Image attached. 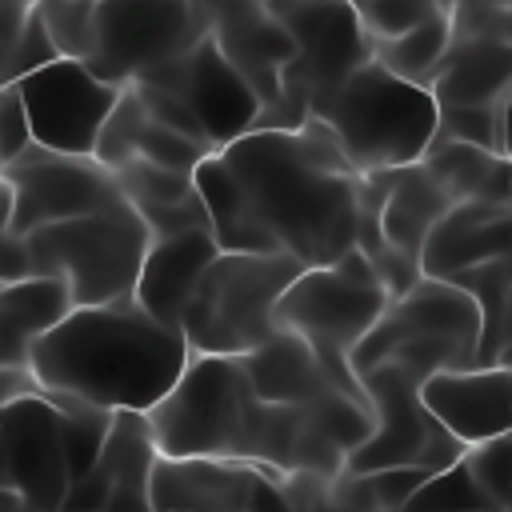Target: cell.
Returning <instances> with one entry per match:
<instances>
[{"label": "cell", "mask_w": 512, "mask_h": 512, "mask_svg": "<svg viewBox=\"0 0 512 512\" xmlns=\"http://www.w3.org/2000/svg\"><path fill=\"white\" fill-rule=\"evenodd\" d=\"M276 248L300 268L332 264L356 248L360 172L320 116L300 128H252L220 148Z\"/></svg>", "instance_id": "1"}, {"label": "cell", "mask_w": 512, "mask_h": 512, "mask_svg": "<svg viewBox=\"0 0 512 512\" xmlns=\"http://www.w3.org/2000/svg\"><path fill=\"white\" fill-rule=\"evenodd\" d=\"M180 328L152 320L132 296L76 304L28 352V376L48 396L108 412H148L188 364Z\"/></svg>", "instance_id": "2"}, {"label": "cell", "mask_w": 512, "mask_h": 512, "mask_svg": "<svg viewBox=\"0 0 512 512\" xmlns=\"http://www.w3.org/2000/svg\"><path fill=\"white\" fill-rule=\"evenodd\" d=\"M148 424L160 456H220L284 476L308 412L304 404H264L236 356L192 352L168 396L148 408Z\"/></svg>", "instance_id": "3"}, {"label": "cell", "mask_w": 512, "mask_h": 512, "mask_svg": "<svg viewBox=\"0 0 512 512\" xmlns=\"http://www.w3.org/2000/svg\"><path fill=\"white\" fill-rule=\"evenodd\" d=\"M148 228L128 200L32 228L24 236H4L0 244V280L24 276H60L76 304L124 300L136 288L140 260L148 252Z\"/></svg>", "instance_id": "4"}, {"label": "cell", "mask_w": 512, "mask_h": 512, "mask_svg": "<svg viewBox=\"0 0 512 512\" xmlns=\"http://www.w3.org/2000/svg\"><path fill=\"white\" fill-rule=\"evenodd\" d=\"M312 116L332 128L348 164L368 176L416 164L436 136L440 104L428 88L400 80L380 60H364L324 96Z\"/></svg>", "instance_id": "5"}, {"label": "cell", "mask_w": 512, "mask_h": 512, "mask_svg": "<svg viewBox=\"0 0 512 512\" xmlns=\"http://www.w3.org/2000/svg\"><path fill=\"white\" fill-rule=\"evenodd\" d=\"M388 300L392 296L376 276V264L360 248H348L332 264L296 272V280L276 300V328H288L300 340H308L320 364L328 368L332 384L368 404L348 356L380 320Z\"/></svg>", "instance_id": "6"}, {"label": "cell", "mask_w": 512, "mask_h": 512, "mask_svg": "<svg viewBox=\"0 0 512 512\" xmlns=\"http://www.w3.org/2000/svg\"><path fill=\"white\" fill-rule=\"evenodd\" d=\"M296 272L300 264L284 252H216L180 316L188 352L240 356L264 344L276 332V300Z\"/></svg>", "instance_id": "7"}, {"label": "cell", "mask_w": 512, "mask_h": 512, "mask_svg": "<svg viewBox=\"0 0 512 512\" xmlns=\"http://www.w3.org/2000/svg\"><path fill=\"white\" fill-rule=\"evenodd\" d=\"M204 32V0H96V52L88 68L124 88L184 56Z\"/></svg>", "instance_id": "8"}, {"label": "cell", "mask_w": 512, "mask_h": 512, "mask_svg": "<svg viewBox=\"0 0 512 512\" xmlns=\"http://www.w3.org/2000/svg\"><path fill=\"white\" fill-rule=\"evenodd\" d=\"M4 184H8L4 236H24L44 224L92 216L124 200L112 168H104L92 156H64L40 144L24 148L12 164H4Z\"/></svg>", "instance_id": "9"}, {"label": "cell", "mask_w": 512, "mask_h": 512, "mask_svg": "<svg viewBox=\"0 0 512 512\" xmlns=\"http://www.w3.org/2000/svg\"><path fill=\"white\" fill-rule=\"evenodd\" d=\"M28 112L32 144L64 156H92L104 120L120 100V84L96 76L84 60L56 56L52 64L16 80Z\"/></svg>", "instance_id": "10"}, {"label": "cell", "mask_w": 512, "mask_h": 512, "mask_svg": "<svg viewBox=\"0 0 512 512\" xmlns=\"http://www.w3.org/2000/svg\"><path fill=\"white\" fill-rule=\"evenodd\" d=\"M448 20L452 40L428 92L436 104L500 100L512 88V0H468Z\"/></svg>", "instance_id": "11"}, {"label": "cell", "mask_w": 512, "mask_h": 512, "mask_svg": "<svg viewBox=\"0 0 512 512\" xmlns=\"http://www.w3.org/2000/svg\"><path fill=\"white\" fill-rule=\"evenodd\" d=\"M0 456L4 488L28 500L36 512H60L72 488L60 408L40 388L20 392L0 416Z\"/></svg>", "instance_id": "12"}, {"label": "cell", "mask_w": 512, "mask_h": 512, "mask_svg": "<svg viewBox=\"0 0 512 512\" xmlns=\"http://www.w3.org/2000/svg\"><path fill=\"white\" fill-rule=\"evenodd\" d=\"M140 80H152V84L172 88L192 108V116L200 120V128L212 140V148H224L236 136L252 132L256 120H260V108H264L260 96H256V88L224 56V48L216 44L212 32H204L184 56L160 64L156 72H148Z\"/></svg>", "instance_id": "13"}, {"label": "cell", "mask_w": 512, "mask_h": 512, "mask_svg": "<svg viewBox=\"0 0 512 512\" xmlns=\"http://www.w3.org/2000/svg\"><path fill=\"white\" fill-rule=\"evenodd\" d=\"M152 512H268L284 508L280 476L220 456H156Z\"/></svg>", "instance_id": "14"}, {"label": "cell", "mask_w": 512, "mask_h": 512, "mask_svg": "<svg viewBox=\"0 0 512 512\" xmlns=\"http://www.w3.org/2000/svg\"><path fill=\"white\" fill-rule=\"evenodd\" d=\"M420 336L452 340V344H460V348H468L476 356V344H480V312H476L472 296L464 288L448 284V280L420 276L412 288H404L400 296L388 300V308L380 312V320L352 348L348 364H352V372H364L380 356H388L400 340H420Z\"/></svg>", "instance_id": "15"}, {"label": "cell", "mask_w": 512, "mask_h": 512, "mask_svg": "<svg viewBox=\"0 0 512 512\" xmlns=\"http://www.w3.org/2000/svg\"><path fill=\"white\" fill-rule=\"evenodd\" d=\"M156 456L148 412H112L96 464L68 488L60 512H152L148 484Z\"/></svg>", "instance_id": "16"}, {"label": "cell", "mask_w": 512, "mask_h": 512, "mask_svg": "<svg viewBox=\"0 0 512 512\" xmlns=\"http://www.w3.org/2000/svg\"><path fill=\"white\" fill-rule=\"evenodd\" d=\"M424 408L468 448L512 428V368L508 364H472L444 368L420 384Z\"/></svg>", "instance_id": "17"}, {"label": "cell", "mask_w": 512, "mask_h": 512, "mask_svg": "<svg viewBox=\"0 0 512 512\" xmlns=\"http://www.w3.org/2000/svg\"><path fill=\"white\" fill-rule=\"evenodd\" d=\"M512 252V200H460L452 204L420 248V276L448 280L460 268Z\"/></svg>", "instance_id": "18"}, {"label": "cell", "mask_w": 512, "mask_h": 512, "mask_svg": "<svg viewBox=\"0 0 512 512\" xmlns=\"http://www.w3.org/2000/svg\"><path fill=\"white\" fill-rule=\"evenodd\" d=\"M216 240L208 228H192V232H176V236H160L148 240V252L140 260L136 272V288L132 300L160 324L180 328V316L204 276V268L216 260Z\"/></svg>", "instance_id": "19"}, {"label": "cell", "mask_w": 512, "mask_h": 512, "mask_svg": "<svg viewBox=\"0 0 512 512\" xmlns=\"http://www.w3.org/2000/svg\"><path fill=\"white\" fill-rule=\"evenodd\" d=\"M236 360H240L252 392L264 404L300 408V404H312L316 396H324L328 388H336L332 376H328V368L312 352V344L300 340L288 328H276L264 344H256L252 352H240Z\"/></svg>", "instance_id": "20"}, {"label": "cell", "mask_w": 512, "mask_h": 512, "mask_svg": "<svg viewBox=\"0 0 512 512\" xmlns=\"http://www.w3.org/2000/svg\"><path fill=\"white\" fill-rule=\"evenodd\" d=\"M76 308L60 276H24L0 284V368H28L32 344Z\"/></svg>", "instance_id": "21"}, {"label": "cell", "mask_w": 512, "mask_h": 512, "mask_svg": "<svg viewBox=\"0 0 512 512\" xmlns=\"http://www.w3.org/2000/svg\"><path fill=\"white\" fill-rule=\"evenodd\" d=\"M192 184L200 192V204L208 212V232H212L220 252H280L272 232L260 224L244 184L236 180V172L220 156V148L208 152L192 168Z\"/></svg>", "instance_id": "22"}, {"label": "cell", "mask_w": 512, "mask_h": 512, "mask_svg": "<svg viewBox=\"0 0 512 512\" xmlns=\"http://www.w3.org/2000/svg\"><path fill=\"white\" fill-rule=\"evenodd\" d=\"M452 208V200L440 192V184L424 172V164H404L396 172L384 176V196L376 208V228L380 240L400 252L404 260H420L424 236L432 232V224Z\"/></svg>", "instance_id": "23"}, {"label": "cell", "mask_w": 512, "mask_h": 512, "mask_svg": "<svg viewBox=\"0 0 512 512\" xmlns=\"http://www.w3.org/2000/svg\"><path fill=\"white\" fill-rule=\"evenodd\" d=\"M420 164L452 204H460V200H512V160H504L496 152L432 136Z\"/></svg>", "instance_id": "24"}, {"label": "cell", "mask_w": 512, "mask_h": 512, "mask_svg": "<svg viewBox=\"0 0 512 512\" xmlns=\"http://www.w3.org/2000/svg\"><path fill=\"white\" fill-rule=\"evenodd\" d=\"M448 284L464 288L480 312V344H476V364H500L504 352V332H508V296H512V260L496 256L472 268H460L448 276Z\"/></svg>", "instance_id": "25"}, {"label": "cell", "mask_w": 512, "mask_h": 512, "mask_svg": "<svg viewBox=\"0 0 512 512\" xmlns=\"http://www.w3.org/2000/svg\"><path fill=\"white\" fill-rule=\"evenodd\" d=\"M448 40H452V20H448V8H432L420 24H412L408 32L392 36V40H376L372 44V60H380L388 72H396L400 80H412L420 88L432 84V76L440 72L444 64V52H448Z\"/></svg>", "instance_id": "26"}, {"label": "cell", "mask_w": 512, "mask_h": 512, "mask_svg": "<svg viewBox=\"0 0 512 512\" xmlns=\"http://www.w3.org/2000/svg\"><path fill=\"white\" fill-rule=\"evenodd\" d=\"M124 200L136 212H152V208H172V204H188L196 200V184L192 172H176L164 164H148V160H128L120 168H112Z\"/></svg>", "instance_id": "27"}, {"label": "cell", "mask_w": 512, "mask_h": 512, "mask_svg": "<svg viewBox=\"0 0 512 512\" xmlns=\"http://www.w3.org/2000/svg\"><path fill=\"white\" fill-rule=\"evenodd\" d=\"M132 92V88H128ZM212 148H204L192 136H180L164 124H156L152 116H144L136 92H132V160H148V164H164L176 172H192Z\"/></svg>", "instance_id": "28"}, {"label": "cell", "mask_w": 512, "mask_h": 512, "mask_svg": "<svg viewBox=\"0 0 512 512\" xmlns=\"http://www.w3.org/2000/svg\"><path fill=\"white\" fill-rule=\"evenodd\" d=\"M36 16L56 48L68 60H92L96 52V0H36Z\"/></svg>", "instance_id": "29"}, {"label": "cell", "mask_w": 512, "mask_h": 512, "mask_svg": "<svg viewBox=\"0 0 512 512\" xmlns=\"http://www.w3.org/2000/svg\"><path fill=\"white\" fill-rule=\"evenodd\" d=\"M404 504L420 508V512H496V504L480 492V484L472 480L464 460H452L448 468L428 472L424 484Z\"/></svg>", "instance_id": "30"}, {"label": "cell", "mask_w": 512, "mask_h": 512, "mask_svg": "<svg viewBox=\"0 0 512 512\" xmlns=\"http://www.w3.org/2000/svg\"><path fill=\"white\" fill-rule=\"evenodd\" d=\"M504 100V96H500ZM500 100H480V104H440L436 116V140H460L484 152L504 156V136H500Z\"/></svg>", "instance_id": "31"}, {"label": "cell", "mask_w": 512, "mask_h": 512, "mask_svg": "<svg viewBox=\"0 0 512 512\" xmlns=\"http://www.w3.org/2000/svg\"><path fill=\"white\" fill-rule=\"evenodd\" d=\"M304 408H308V416L324 428V436H328L336 448H344V456H348L356 444H364V436L372 432V408H368L364 400L340 392V388H328L324 396H316V400L304 404Z\"/></svg>", "instance_id": "32"}, {"label": "cell", "mask_w": 512, "mask_h": 512, "mask_svg": "<svg viewBox=\"0 0 512 512\" xmlns=\"http://www.w3.org/2000/svg\"><path fill=\"white\" fill-rule=\"evenodd\" d=\"M460 460L472 472V480L480 484V492L496 504V512H508V504H512V440H508V432L468 444L460 452Z\"/></svg>", "instance_id": "33"}, {"label": "cell", "mask_w": 512, "mask_h": 512, "mask_svg": "<svg viewBox=\"0 0 512 512\" xmlns=\"http://www.w3.org/2000/svg\"><path fill=\"white\" fill-rule=\"evenodd\" d=\"M52 60H56V48H52V40H48L40 16H36V4H32V12L16 24V32L4 36L0 84H16L20 76H28V72H36V68H44V64H52Z\"/></svg>", "instance_id": "34"}, {"label": "cell", "mask_w": 512, "mask_h": 512, "mask_svg": "<svg viewBox=\"0 0 512 512\" xmlns=\"http://www.w3.org/2000/svg\"><path fill=\"white\" fill-rule=\"evenodd\" d=\"M124 88H132V92H136V100H140L144 116H152L156 124H164V128H172V132H180V136H192V140H200L204 148H212V140L204 136L200 120L192 116V108H188L172 88L152 84V80H136V84H124ZM212 152H216V148H212Z\"/></svg>", "instance_id": "35"}, {"label": "cell", "mask_w": 512, "mask_h": 512, "mask_svg": "<svg viewBox=\"0 0 512 512\" xmlns=\"http://www.w3.org/2000/svg\"><path fill=\"white\" fill-rule=\"evenodd\" d=\"M352 8H356V16H360L364 32L372 36V44L408 32L412 24H420V20L432 12V8L420 4V0H352Z\"/></svg>", "instance_id": "36"}, {"label": "cell", "mask_w": 512, "mask_h": 512, "mask_svg": "<svg viewBox=\"0 0 512 512\" xmlns=\"http://www.w3.org/2000/svg\"><path fill=\"white\" fill-rule=\"evenodd\" d=\"M24 148H32V128L16 84H0V164H12Z\"/></svg>", "instance_id": "37"}, {"label": "cell", "mask_w": 512, "mask_h": 512, "mask_svg": "<svg viewBox=\"0 0 512 512\" xmlns=\"http://www.w3.org/2000/svg\"><path fill=\"white\" fill-rule=\"evenodd\" d=\"M32 388H36V380L28 376V368H0V416L20 392H32Z\"/></svg>", "instance_id": "38"}, {"label": "cell", "mask_w": 512, "mask_h": 512, "mask_svg": "<svg viewBox=\"0 0 512 512\" xmlns=\"http://www.w3.org/2000/svg\"><path fill=\"white\" fill-rule=\"evenodd\" d=\"M500 136H504V160H512V88L500 100Z\"/></svg>", "instance_id": "39"}, {"label": "cell", "mask_w": 512, "mask_h": 512, "mask_svg": "<svg viewBox=\"0 0 512 512\" xmlns=\"http://www.w3.org/2000/svg\"><path fill=\"white\" fill-rule=\"evenodd\" d=\"M0 512H36V508H32L28 500H20L16 492H4V496H0Z\"/></svg>", "instance_id": "40"}, {"label": "cell", "mask_w": 512, "mask_h": 512, "mask_svg": "<svg viewBox=\"0 0 512 512\" xmlns=\"http://www.w3.org/2000/svg\"><path fill=\"white\" fill-rule=\"evenodd\" d=\"M500 364L512 368V296H508V332H504V352H500Z\"/></svg>", "instance_id": "41"}, {"label": "cell", "mask_w": 512, "mask_h": 512, "mask_svg": "<svg viewBox=\"0 0 512 512\" xmlns=\"http://www.w3.org/2000/svg\"><path fill=\"white\" fill-rule=\"evenodd\" d=\"M420 4H428V8H456V4H468V0H420Z\"/></svg>", "instance_id": "42"}, {"label": "cell", "mask_w": 512, "mask_h": 512, "mask_svg": "<svg viewBox=\"0 0 512 512\" xmlns=\"http://www.w3.org/2000/svg\"><path fill=\"white\" fill-rule=\"evenodd\" d=\"M4 228H8V200H0V244H4Z\"/></svg>", "instance_id": "43"}, {"label": "cell", "mask_w": 512, "mask_h": 512, "mask_svg": "<svg viewBox=\"0 0 512 512\" xmlns=\"http://www.w3.org/2000/svg\"><path fill=\"white\" fill-rule=\"evenodd\" d=\"M0 200H8V184H4V164H0Z\"/></svg>", "instance_id": "44"}, {"label": "cell", "mask_w": 512, "mask_h": 512, "mask_svg": "<svg viewBox=\"0 0 512 512\" xmlns=\"http://www.w3.org/2000/svg\"><path fill=\"white\" fill-rule=\"evenodd\" d=\"M8 488H4V456H0V496H4Z\"/></svg>", "instance_id": "45"}, {"label": "cell", "mask_w": 512, "mask_h": 512, "mask_svg": "<svg viewBox=\"0 0 512 512\" xmlns=\"http://www.w3.org/2000/svg\"><path fill=\"white\" fill-rule=\"evenodd\" d=\"M388 512H420V508H408V504H400V508H388Z\"/></svg>", "instance_id": "46"}, {"label": "cell", "mask_w": 512, "mask_h": 512, "mask_svg": "<svg viewBox=\"0 0 512 512\" xmlns=\"http://www.w3.org/2000/svg\"><path fill=\"white\" fill-rule=\"evenodd\" d=\"M0 36H4V0H0Z\"/></svg>", "instance_id": "47"}, {"label": "cell", "mask_w": 512, "mask_h": 512, "mask_svg": "<svg viewBox=\"0 0 512 512\" xmlns=\"http://www.w3.org/2000/svg\"><path fill=\"white\" fill-rule=\"evenodd\" d=\"M0 68H4V44H0Z\"/></svg>", "instance_id": "48"}, {"label": "cell", "mask_w": 512, "mask_h": 512, "mask_svg": "<svg viewBox=\"0 0 512 512\" xmlns=\"http://www.w3.org/2000/svg\"><path fill=\"white\" fill-rule=\"evenodd\" d=\"M508 440H512V428H508Z\"/></svg>", "instance_id": "49"}, {"label": "cell", "mask_w": 512, "mask_h": 512, "mask_svg": "<svg viewBox=\"0 0 512 512\" xmlns=\"http://www.w3.org/2000/svg\"><path fill=\"white\" fill-rule=\"evenodd\" d=\"M508 512H512V504H508Z\"/></svg>", "instance_id": "50"}, {"label": "cell", "mask_w": 512, "mask_h": 512, "mask_svg": "<svg viewBox=\"0 0 512 512\" xmlns=\"http://www.w3.org/2000/svg\"><path fill=\"white\" fill-rule=\"evenodd\" d=\"M508 260H512V252H508Z\"/></svg>", "instance_id": "51"}, {"label": "cell", "mask_w": 512, "mask_h": 512, "mask_svg": "<svg viewBox=\"0 0 512 512\" xmlns=\"http://www.w3.org/2000/svg\"><path fill=\"white\" fill-rule=\"evenodd\" d=\"M0 284H4V280H0Z\"/></svg>", "instance_id": "52"}]
</instances>
